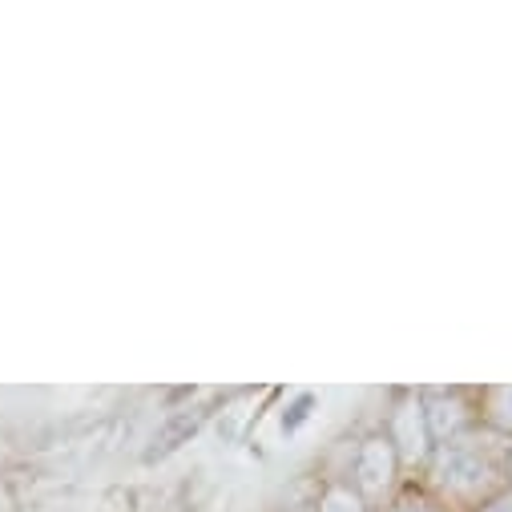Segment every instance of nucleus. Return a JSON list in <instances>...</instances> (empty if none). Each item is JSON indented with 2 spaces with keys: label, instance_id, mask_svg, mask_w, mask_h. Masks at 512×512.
I'll list each match as a JSON object with an SVG mask.
<instances>
[{
  "label": "nucleus",
  "instance_id": "f257e3e1",
  "mask_svg": "<svg viewBox=\"0 0 512 512\" xmlns=\"http://www.w3.org/2000/svg\"><path fill=\"white\" fill-rule=\"evenodd\" d=\"M388 472H392V456L383 444H367L363 456H359V480L367 492H379L383 484H388Z\"/></svg>",
  "mask_w": 512,
  "mask_h": 512
},
{
  "label": "nucleus",
  "instance_id": "f03ea898",
  "mask_svg": "<svg viewBox=\"0 0 512 512\" xmlns=\"http://www.w3.org/2000/svg\"><path fill=\"white\" fill-rule=\"evenodd\" d=\"M194 428H198V416H178V420H174V424H170V428H166V432L154 440L150 460H154V456H166L170 448H178V440H182V436H190Z\"/></svg>",
  "mask_w": 512,
  "mask_h": 512
},
{
  "label": "nucleus",
  "instance_id": "7ed1b4c3",
  "mask_svg": "<svg viewBox=\"0 0 512 512\" xmlns=\"http://www.w3.org/2000/svg\"><path fill=\"white\" fill-rule=\"evenodd\" d=\"M396 428H400L404 452H408V456H420V452H424V436H420V420H416V408H404V416L396 420Z\"/></svg>",
  "mask_w": 512,
  "mask_h": 512
},
{
  "label": "nucleus",
  "instance_id": "20e7f679",
  "mask_svg": "<svg viewBox=\"0 0 512 512\" xmlns=\"http://www.w3.org/2000/svg\"><path fill=\"white\" fill-rule=\"evenodd\" d=\"M323 512H359V504H355L347 492H331L327 504H323Z\"/></svg>",
  "mask_w": 512,
  "mask_h": 512
}]
</instances>
